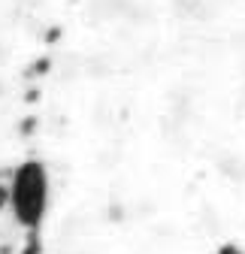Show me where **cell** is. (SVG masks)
<instances>
[{
    "label": "cell",
    "instance_id": "cell-1",
    "mask_svg": "<svg viewBox=\"0 0 245 254\" xmlns=\"http://www.w3.org/2000/svg\"><path fill=\"white\" fill-rule=\"evenodd\" d=\"M21 170L43 254L245 248V0H70Z\"/></svg>",
    "mask_w": 245,
    "mask_h": 254
},
{
    "label": "cell",
    "instance_id": "cell-2",
    "mask_svg": "<svg viewBox=\"0 0 245 254\" xmlns=\"http://www.w3.org/2000/svg\"><path fill=\"white\" fill-rule=\"evenodd\" d=\"M70 0H0V176L24 167L37 82Z\"/></svg>",
    "mask_w": 245,
    "mask_h": 254
}]
</instances>
